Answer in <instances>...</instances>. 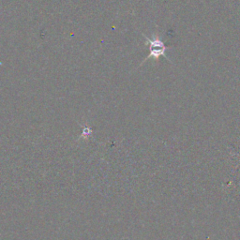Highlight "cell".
Wrapping results in <instances>:
<instances>
[{
  "label": "cell",
  "instance_id": "obj_1",
  "mask_svg": "<svg viewBox=\"0 0 240 240\" xmlns=\"http://www.w3.org/2000/svg\"><path fill=\"white\" fill-rule=\"evenodd\" d=\"M145 38L146 39L147 43L149 44V54L146 57V59L143 61V63L149 59V58H153L155 61H159L161 56H164L165 58H167L168 60H170L167 56H166V51H167V46L161 41V38H160V34H156L155 36H153V38H150L148 37H146L145 34H142ZM142 63V64H143Z\"/></svg>",
  "mask_w": 240,
  "mask_h": 240
}]
</instances>
